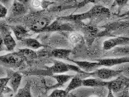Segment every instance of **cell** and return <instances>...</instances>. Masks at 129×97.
<instances>
[{
  "instance_id": "1",
  "label": "cell",
  "mask_w": 129,
  "mask_h": 97,
  "mask_svg": "<svg viewBox=\"0 0 129 97\" xmlns=\"http://www.w3.org/2000/svg\"><path fill=\"white\" fill-rule=\"evenodd\" d=\"M108 97H129V79L120 75L108 82Z\"/></svg>"
},
{
  "instance_id": "17",
  "label": "cell",
  "mask_w": 129,
  "mask_h": 97,
  "mask_svg": "<svg viewBox=\"0 0 129 97\" xmlns=\"http://www.w3.org/2000/svg\"><path fill=\"white\" fill-rule=\"evenodd\" d=\"M18 52L21 55L25 60H31L37 58V54L31 48L19 49Z\"/></svg>"
},
{
  "instance_id": "18",
  "label": "cell",
  "mask_w": 129,
  "mask_h": 97,
  "mask_svg": "<svg viewBox=\"0 0 129 97\" xmlns=\"http://www.w3.org/2000/svg\"><path fill=\"white\" fill-rule=\"evenodd\" d=\"M4 44L8 51H12L16 46V42L12 37L11 33L4 36Z\"/></svg>"
},
{
  "instance_id": "27",
  "label": "cell",
  "mask_w": 129,
  "mask_h": 97,
  "mask_svg": "<svg viewBox=\"0 0 129 97\" xmlns=\"http://www.w3.org/2000/svg\"><path fill=\"white\" fill-rule=\"evenodd\" d=\"M7 13V7L2 4L0 5V16L2 18H4L6 17V14Z\"/></svg>"
},
{
  "instance_id": "4",
  "label": "cell",
  "mask_w": 129,
  "mask_h": 97,
  "mask_svg": "<svg viewBox=\"0 0 129 97\" xmlns=\"http://www.w3.org/2000/svg\"><path fill=\"white\" fill-rule=\"evenodd\" d=\"M129 45V36L113 37L105 40L103 45V49L107 51L118 46Z\"/></svg>"
},
{
  "instance_id": "24",
  "label": "cell",
  "mask_w": 129,
  "mask_h": 97,
  "mask_svg": "<svg viewBox=\"0 0 129 97\" xmlns=\"http://www.w3.org/2000/svg\"><path fill=\"white\" fill-rule=\"evenodd\" d=\"M68 93L65 90H60L56 89L51 93L49 97H64L67 96Z\"/></svg>"
},
{
  "instance_id": "6",
  "label": "cell",
  "mask_w": 129,
  "mask_h": 97,
  "mask_svg": "<svg viewBox=\"0 0 129 97\" xmlns=\"http://www.w3.org/2000/svg\"><path fill=\"white\" fill-rule=\"evenodd\" d=\"M69 61L76 64L77 66L79 67L83 71L86 72H91L98 68L100 66L99 63L97 62H91L88 61H74L69 59Z\"/></svg>"
},
{
  "instance_id": "2",
  "label": "cell",
  "mask_w": 129,
  "mask_h": 97,
  "mask_svg": "<svg viewBox=\"0 0 129 97\" xmlns=\"http://www.w3.org/2000/svg\"><path fill=\"white\" fill-rule=\"evenodd\" d=\"M104 27L105 30L100 32L98 36H129V20H114L106 24Z\"/></svg>"
},
{
  "instance_id": "11",
  "label": "cell",
  "mask_w": 129,
  "mask_h": 97,
  "mask_svg": "<svg viewBox=\"0 0 129 97\" xmlns=\"http://www.w3.org/2000/svg\"><path fill=\"white\" fill-rule=\"evenodd\" d=\"M22 79V75L18 72H14L11 77L8 84L13 89L14 93H17L20 85Z\"/></svg>"
},
{
  "instance_id": "20",
  "label": "cell",
  "mask_w": 129,
  "mask_h": 97,
  "mask_svg": "<svg viewBox=\"0 0 129 97\" xmlns=\"http://www.w3.org/2000/svg\"><path fill=\"white\" fill-rule=\"evenodd\" d=\"M128 0H114L111 6L112 9L117 7V10L114 13V15H117L120 13L123 8L128 6Z\"/></svg>"
},
{
  "instance_id": "16",
  "label": "cell",
  "mask_w": 129,
  "mask_h": 97,
  "mask_svg": "<svg viewBox=\"0 0 129 97\" xmlns=\"http://www.w3.org/2000/svg\"><path fill=\"white\" fill-rule=\"evenodd\" d=\"M24 45L31 49L36 50L44 46L36 39L33 38H25L21 40Z\"/></svg>"
},
{
  "instance_id": "19",
  "label": "cell",
  "mask_w": 129,
  "mask_h": 97,
  "mask_svg": "<svg viewBox=\"0 0 129 97\" xmlns=\"http://www.w3.org/2000/svg\"><path fill=\"white\" fill-rule=\"evenodd\" d=\"M12 12L15 15H19L25 14L26 12V9L23 4L18 1L15 2L12 6Z\"/></svg>"
},
{
  "instance_id": "15",
  "label": "cell",
  "mask_w": 129,
  "mask_h": 97,
  "mask_svg": "<svg viewBox=\"0 0 129 97\" xmlns=\"http://www.w3.org/2000/svg\"><path fill=\"white\" fill-rule=\"evenodd\" d=\"M83 85V80L78 75L74 76L71 80L70 82L65 89L68 93L77 88Z\"/></svg>"
},
{
  "instance_id": "22",
  "label": "cell",
  "mask_w": 129,
  "mask_h": 97,
  "mask_svg": "<svg viewBox=\"0 0 129 97\" xmlns=\"http://www.w3.org/2000/svg\"><path fill=\"white\" fill-rule=\"evenodd\" d=\"M113 67L121 71V75L129 79V62L119 64Z\"/></svg>"
},
{
  "instance_id": "3",
  "label": "cell",
  "mask_w": 129,
  "mask_h": 97,
  "mask_svg": "<svg viewBox=\"0 0 129 97\" xmlns=\"http://www.w3.org/2000/svg\"><path fill=\"white\" fill-rule=\"evenodd\" d=\"M121 75V71L115 68L109 67L97 68L94 71L89 72V76L101 79L104 81H110Z\"/></svg>"
},
{
  "instance_id": "5",
  "label": "cell",
  "mask_w": 129,
  "mask_h": 97,
  "mask_svg": "<svg viewBox=\"0 0 129 97\" xmlns=\"http://www.w3.org/2000/svg\"><path fill=\"white\" fill-rule=\"evenodd\" d=\"M25 59L18 52L1 56V61L5 64L14 67H19Z\"/></svg>"
},
{
  "instance_id": "29",
  "label": "cell",
  "mask_w": 129,
  "mask_h": 97,
  "mask_svg": "<svg viewBox=\"0 0 129 97\" xmlns=\"http://www.w3.org/2000/svg\"><path fill=\"white\" fill-rule=\"evenodd\" d=\"M41 3L40 0H32L31 5L34 8H38L41 6Z\"/></svg>"
},
{
  "instance_id": "9",
  "label": "cell",
  "mask_w": 129,
  "mask_h": 97,
  "mask_svg": "<svg viewBox=\"0 0 129 97\" xmlns=\"http://www.w3.org/2000/svg\"><path fill=\"white\" fill-rule=\"evenodd\" d=\"M50 20L47 18H41L36 19L31 26L32 30L36 32L46 29L49 25Z\"/></svg>"
},
{
  "instance_id": "10",
  "label": "cell",
  "mask_w": 129,
  "mask_h": 97,
  "mask_svg": "<svg viewBox=\"0 0 129 97\" xmlns=\"http://www.w3.org/2000/svg\"><path fill=\"white\" fill-rule=\"evenodd\" d=\"M108 81H106L101 79L92 78L83 80V86L92 87H100L102 86H106Z\"/></svg>"
},
{
  "instance_id": "32",
  "label": "cell",
  "mask_w": 129,
  "mask_h": 97,
  "mask_svg": "<svg viewBox=\"0 0 129 97\" xmlns=\"http://www.w3.org/2000/svg\"><path fill=\"white\" fill-rule=\"evenodd\" d=\"M128 6H129V0H128Z\"/></svg>"
},
{
  "instance_id": "28",
  "label": "cell",
  "mask_w": 129,
  "mask_h": 97,
  "mask_svg": "<svg viewBox=\"0 0 129 97\" xmlns=\"http://www.w3.org/2000/svg\"><path fill=\"white\" fill-rule=\"evenodd\" d=\"M1 4L6 7H10L12 6L13 0H0Z\"/></svg>"
},
{
  "instance_id": "12",
  "label": "cell",
  "mask_w": 129,
  "mask_h": 97,
  "mask_svg": "<svg viewBox=\"0 0 129 97\" xmlns=\"http://www.w3.org/2000/svg\"><path fill=\"white\" fill-rule=\"evenodd\" d=\"M71 53V51L67 49L56 48L52 50L50 52V55L55 58L61 59L69 60V55Z\"/></svg>"
},
{
  "instance_id": "14",
  "label": "cell",
  "mask_w": 129,
  "mask_h": 97,
  "mask_svg": "<svg viewBox=\"0 0 129 97\" xmlns=\"http://www.w3.org/2000/svg\"><path fill=\"white\" fill-rule=\"evenodd\" d=\"M11 28L14 32L16 38L18 40H22L28 35V32L23 26L20 25L13 26L11 27Z\"/></svg>"
},
{
  "instance_id": "33",
  "label": "cell",
  "mask_w": 129,
  "mask_h": 97,
  "mask_svg": "<svg viewBox=\"0 0 129 97\" xmlns=\"http://www.w3.org/2000/svg\"><path fill=\"white\" fill-rule=\"evenodd\" d=\"M96 1H97V0H96Z\"/></svg>"
},
{
  "instance_id": "7",
  "label": "cell",
  "mask_w": 129,
  "mask_h": 97,
  "mask_svg": "<svg viewBox=\"0 0 129 97\" xmlns=\"http://www.w3.org/2000/svg\"><path fill=\"white\" fill-rule=\"evenodd\" d=\"M106 52V55L112 57H129V45L118 46Z\"/></svg>"
},
{
  "instance_id": "21",
  "label": "cell",
  "mask_w": 129,
  "mask_h": 97,
  "mask_svg": "<svg viewBox=\"0 0 129 97\" xmlns=\"http://www.w3.org/2000/svg\"><path fill=\"white\" fill-rule=\"evenodd\" d=\"M16 97H31L30 84L28 83L23 88L19 89L16 95Z\"/></svg>"
},
{
  "instance_id": "23",
  "label": "cell",
  "mask_w": 129,
  "mask_h": 97,
  "mask_svg": "<svg viewBox=\"0 0 129 97\" xmlns=\"http://www.w3.org/2000/svg\"><path fill=\"white\" fill-rule=\"evenodd\" d=\"M114 20H129V8H127L126 10H123L117 15H114Z\"/></svg>"
},
{
  "instance_id": "13",
  "label": "cell",
  "mask_w": 129,
  "mask_h": 97,
  "mask_svg": "<svg viewBox=\"0 0 129 97\" xmlns=\"http://www.w3.org/2000/svg\"><path fill=\"white\" fill-rule=\"evenodd\" d=\"M74 76V75H66L62 74H58L57 75H53L52 77L56 80V84L53 86L52 88H56L62 86L68 81L72 79Z\"/></svg>"
},
{
  "instance_id": "26",
  "label": "cell",
  "mask_w": 129,
  "mask_h": 97,
  "mask_svg": "<svg viewBox=\"0 0 129 97\" xmlns=\"http://www.w3.org/2000/svg\"><path fill=\"white\" fill-rule=\"evenodd\" d=\"M11 77H7L6 78H3L0 79V91H2L8 84Z\"/></svg>"
},
{
  "instance_id": "25",
  "label": "cell",
  "mask_w": 129,
  "mask_h": 97,
  "mask_svg": "<svg viewBox=\"0 0 129 97\" xmlns=\"http://www.w3.org/2000/svg\"><path fill=\"white\" fill-rule=\"evenodd\" d=\"M82 36L78 33H73L69 36V41L73 44H76L81 41Z\"/></svg>"
},
{
  "instance_id": "8",
  "label": "cell",
  "mask_w": 129,
  "mask_h": 97,
  "mask_svg": "<svg viewBox=\"0 0 129 97\" xmlns=\"http://www.w3.org/2000/svg\"><path fill=\"white\" fill-rule=\"evenodd\" d=\"M49 71L54 74H62L70 70L69 64L60 61L55 60L53 65L48 67Z\"/></svg>"
},
{
  "instance_id": "31",
  "label": "cell",
  "mask_w": 129,
  "mask_h": 97,
  "mask_svg": "<svg viewBox=\"0 0 129 97\" xmlns=\"http://www.w3.org/2000/svg\"><path fill=\"white\" fill-rule=\"evenodd\" d=\"M17 1L18 2H20V3H22V4H26L28 1V0H17Z\"/></svg>"
},
{
  "instance_id": "30",
  "label": "cell",
  "mask_w": 129,
  "mask_h": 97,
  "mask_svg": "<svg viewBox=\"0 0 129 97\" xmlns=\"http://www.w3.org/2000/svg\"><path fill=\"white\" fill-rule=\"evenodd\" d=\"M53 3L49 1H47V0H44L43 1H42V3H41V6L42 8H47L48 6H50V5L52 4Z\"/></svg>"
}]
</instances>
